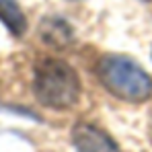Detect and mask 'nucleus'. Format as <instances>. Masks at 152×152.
Segmentation results:
<instances>
[{"label":"nucleus","instance_id":"nucleus-3","mask_svg":"<svg viewBox=\"0 0 152 152\" xmlns=\"http://www.w3.org/2000/svg\"><path fill=\"white\" fill-rule=\"evenodd\" d=\"M72 142L78 152H119L113 140L93 124H76L72 129Z\"/></svg>","mask_w":152,"mask_h":152},{"label":"nucleus","instance_id":"nucleus-1","mask_svg":"<svg viewBox=\"0 0 152 152\" xmlns=\"http://www.w3.org/2000/svg\"><path fill=\"white\" fill-rule=\"evenodd\" d=\"M35 95L51 109H68L80 97V80L74 68L62 60L43 58L35 66Z\"/></svg>","mask_w":152,"mask_h":152},{"label":"nucleus","instance_id":"nucleus-4","mask_svg":"<svg viewBox=\"0 0 152 152\" xmlns=\"http://www.w3.org/2000/svg\"><path fill=\"white\" fill-rule=\"evenodd\" d=\"M0 21L12 35H23L27 29V19L17 0H0Z\"/></svg>","mask_w":152,"mask_h":152},{"label":"nucleus","instance_id":"nucleus-2","mask_svg":"<svg viewBox=\"0 0 152 152\" xmlns=\"http://www.w3.org/2000/svg\"><path fill=\"white\" fill-rule=\"evenodd\" d=\"M99 78L109 93L132 103L146 101L152 95L148 74L124 56H107L99 64Z\"/></svg>","mask_w":152,"mask_h":152}]
</instances>
